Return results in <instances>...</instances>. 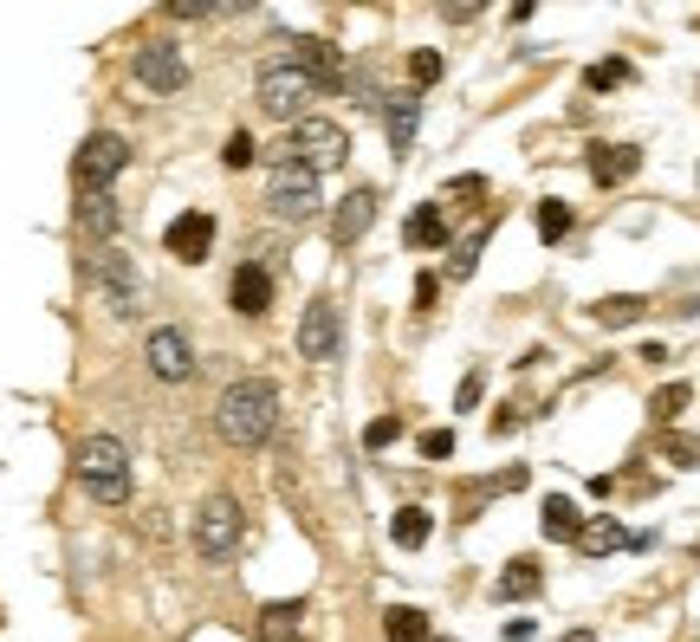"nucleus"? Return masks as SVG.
<instances>
[{"label": "nucleus", "instance_id": "1", "mask_svg": "<svg viewBox=\"0 0 700 642\" xmlns=\"http://www.w3.org/2000/svg\"><path fill=\"white\" fill-rule=\"evenodd\" d=\"M273 428H280V390L267 383V376H234L227 390H221V403H214V435L227 441V448H267L273 441Z\"/></svg>", "mask_w": 700, "mask_h": 642}, {"label": "nucleus", "instance_id": "2", "mask_svg": "<svg viewBox=\"0 0 700 642\" xmlns=\"http://www.w3.org/2000/svg\"><path fill=\"white\" fill-rule=\"evenodd\" d=\"M84 285L111 318H137L143 312V273L131 267V254H117L111 240H91L84 254Z\"/></svg>", "mask_w": 700, "mask_h": 642}, {"label": "nucleus", "instance_id": "3", "mask_svg": "<svg viewBox=\"0 0 700 642\" xmlns=\"http://www.w3.org/2000/svg\"><path fill=\"white\" fill-rule=\"evenodd\" d=\"M78 487L98 506H124L131 499V448L117 435H84L78 441Z\"/></svg>", "mask_w": 700, "mask_h": 642}, {"label": "nucleus", "instance_id": "4", "mask_svg": "<svg viewBox=\"0 0 700 642\" xmlns=\"http://www.w3.org/2000/svg\"><path fill=\"white\" fill-rule=\"evenodd\" d=\"M267 209H273V221H285V227H305L312 214L325 209V195H318V169H312V162H298V156H273Z\"/></svg>", "mask_w": 700, "mask_h": 642}, {"label": "nucleus", "instance_id": "5", "mask_svg": "<svg viewBox=\"0 0 700 642\" xmlns=\"http://www.w3.org/2000/svg\"><path fill=\"white\" fill-rule=\"evenodd\" d=\"M240 532H247V513H240V499H234V494H208L202 506H195V526H189L195 559L227 565V559L240 552Z\"/></svg>", "mask_w": 700, "mask_h": 642}, {"label": "nucleus", "instance_id": "6", "mask_svg": "<svg viewBox=\"0 0 700 642\" xmlns=\"http://www.w3.org/2000/svg\"><path fill=\"white\" fill-rule=\"evenodd\" d=\"M280 156H298V162H312L318 176L325 169H345V156H350V137L331 124V117H298V124H285V143H280Z\"/></svg>", "mask_w": 700, "mask_h": 642}, {"label": "nucleus", "instance_id": "7", "mask_svg": "<svg viewBox=\"0 0 700 642\" xmlns=\"http://www.w3.org/2000/svg\"><path fill=\"white\" fill-rule=\"evenodd\" d=\"M253 98H260V111H267V117L298 124V117H305V104L318 98V85L292 66V59H280V66H260V78H253Z\"/></svg>", "mask_w": 700, "mask_h": 642}, {"label": "nucleus", "instance_id": "8", "mask_svg": "<svg viewBox=\"0 0 700 642\" xmlns=\"http://www.w3.org/2000/svg\"><path fill=\"white\" fill-rule=\"evenodd\" d=\"M124 169H131V143L117 137V131H91V137L78 143V156H71V182L78 189H111Z\"/></svg>", "mask_w": 700, "mask_h": 642}, {"label": "nucleus", "instance_id": "9", "mask_svg": "<svg viewBox=\"0 0 700 642\" xmlns=\"http://www.w3.org/2000/svg\"><path fill=\"white\" fill-rule=\"evenodd\" d=\"M131 78H137L149 98H176L189 85V59H182L176 40H143L137 53H131Z\"/></svg>", "mask_w": 700, "mask_h": 642}, {"label": "nucleus", "instance_id": "10", "mask_svg": "<svg viewBox=\"0 0 700 642\" xmlns=\"http://www.w3.org/2000/svg\"><path fill=\"white\" fill-rule=\"evenodd\" d=\"M143 363H149L156 383H189V376H195V345H189V331H182V325H156V331L143 338Z\"/></svg>", "mask_w": 700, "mask_h": 642}, {"label": "nucleus", "instance_id": "11", "mask_svg": "<svg viewBox=\"0 0 700 642\" xmlns=\"http://www.w3.org/2000/svg\"><path fill=\"white\" fill-rule=\"evenodd\" d=\"M338 351H345V318H338V305H331V299H312V305L298 312V357L331 363Z\"/></svg>", "mask_w": 700, "mask_h": 642}, {"label": "nucleus", "instance_id": "12", "mask_svg": "<svg viewBox=\"0 0 700 642\" xmlns=\"http://www.w3.org/2000/svg\"><path fill=\"white\" fill-rule=\"evenodd\" d=\"M162 247H169L176 260H189V267H202V260H208V247H214V214H208V209H189V214H176V221L162 227Z\"/></svg>", "mask_w": 700, "mask_h": 642}, {"label": "nucleus", "instance_id": "13", "mask_svg": "<svg viewBox=\"0 0 700 642\" xmlns=\"http://www.w3.org/2000/svg\"><path fill=\"white\" fill-rule=\"evenodd\" d=\"M292 66L305 71V78H312L318 91H345V85H350L345 53H338L331 40H298V46H292Z\"/></svg>", "mask_w": 700, "mask_h": 642}, {"label": "nucleus", "instance_id": "14", "mask_svg": "<svg viewBox=\"0 0 700 642\" xmlns=\"http://www.w3.org/2000/svg\"><path fill=\"white\" fill-rule=\"evenodd\" d=\"M584 169H590L597 189H617V182H630L635 169H642V149L635 143H590L584 149Z\"/></svg>", "mask_w": 700, "mask_h": 642}, {"label": "nucleus", "instance_id": "15", "mask_svg": "<svg viewBox=\"0 0 700 642\" xmlns=\"http://www.w3.org/2000/svg\"><path fill=\"white\" fill-rule=\"evenodd\" d=\"M227 299H234V312H240V318H267V312H273V273H267L260 260H240V267H234V285H227Z\"/></svg>", "mask_w": 700, "mask_h": 642}, {"label": "nucleus", "instance_id": "16", "mask_svg": "<svg viewBox=\"0 0 700 642\" xmlns=\"http://www.w3.org/2000/svg\"><path fill=\"white\" fill-rule=\"evenodd\" d=\"M376 189L363 182V189H350L345 202H338V214H331V247H357L363 234H370V221H376Z\"/></svg>", "mask_w": 700, "mask_h": 642}, {"label": "nucleus", "instance_id": "17", "mask_svg": "<svg viewBox=\"0 0 700 642\" xmlns=\"http://www.w3.org/2000/svg\"><path fill=\"white\" fill-rule=\"evenodd\" d=\"M383 131H389V149H396V156H409V149H416V131H421V91H396V98L383 104Z\"/></svg>", "mask_w": 700, "mask_h": 642}, {"label": "nucleus", "instance_id": "18", "mask_svg": "<svg viewBox=\"0 0 700 642\" xmlns=\"http://www.w3.org/2000/svg\"><path fill=\"white\" fill-rule=\"evenodd\" d=\"M117 221H124V209H117V195H111V189H78V234L111 240V234H117Z\"/></svg>", "mask_w": 700, "mask_h": 642}, {"label": "nucleus", "instance_id": "19", "mask_svg": "<svg viewBox=\"0 0 700 642\" xmlns=\"http://www.w3.org/2000/svg\"><path fill=\"white\" fill-rule=\"evenodd\" d=\"M623 545H635V539H630V526L610 519V513L584 519V532H577V552H584V559H610V552H623Z\"/></svg>", "mask_w": 700, "mask_h": 642}, {"label": "nucleus", "instance_id": "20", "mask_svg": "<svg viewBox=\"0 0 700 642\" xmlns=\"http://www.w3.org/2000/svg\"><path fill=\"white\" fill-rule=\"evenodd\" d=\"M539 590H545V571L532 565V559H512V565L499 571V584H493L499 604H526V597H539Z\"/></svg>", "mask_w": 700, "mask_h": 642}, {"label": "nucleus", "instance_id": "21", "mask_svg": "<svg viewBox=\"0 0 700 642\" xmlns=\"http://www.w3.org/2000/svg\"><path fill=\"white\" fill-rule=\"evenodd\" d=\"M590 318L610 325V331H623V325H642V318H648V299H642V292H610V299L590 305Z\"/></svg>", "mask_w": 700, "mask_h": 642}, {"label": "nucleus", "instance_id": "22", "mask_svg": "<svg viewBox=\"0 0 700 642\" xmlns=\"http://www.w3.org/2000/svg\"><path fill=\"white\" fill-rule=\"evenodd\" d=\"M539 526H545V539H558V545H577V532H584V513L571 506L564 494H552L539 506Z\"/></svg>", "mask_w": 700, "mask_h": 642}, {"label": "nucleus", "instance_id": "23", "mask_svg": "<svg viewBox=\"0 0 700 642\" xmlns=\"http://www.w3.org/2000/svg\"><path fill=\"white\" fill-rule=\"evenodd\" d=\"M403 240H409V247H421V254H428V247H441V240H448L441 202H421V209L409 214V221H403Z\"/></svg>", "mask_w": 700, "mask_h": 642}, {"label": "nucleus", "instance_id": "24", "mask_svg": "<svg viewBox=\"0 0 700 642\" xmlns=\"http://www.w3.org/2000/svg\"><path fill=\"white\" fill-rule=\"evenodd\" d=\"M305 630V604H267L260 610V642H298Z\"/></svg>", "mask_w": 700, "mask_h": 642}, {"label": "nucleus", "instance_id": "25", "mask_svg": "<svg viewBox=\"0 0 700 642\" xmlns=\"http://www.w3.org/2000/svg\"><path fill=\"white\" fill-rule=\"evenodd\" d=\"M383 637L389 642H434L428 637V617H421L416 604H396V610L383 617Z\"/></svg>", "mask_w": 700, "mask_h": 642}, {"label": "nucleus", "instance_id": "26", "mask_svg": "<svg viewBox=\"0 0 700 642\" xmlns=\"http://www.w3.org/2000/svg\"><path fill=\"white\" fill-rule=\"evenodd\" d=\"M428 532H434V519H428L421 506H403V513L389 519V539H396L403 552H416V545H428Z\"/></svg>", "mask_w": 700, "mask_h": 642}, {"label": "nucleus", "instance_id": "27", "mask_svg": "<svg viewBox=\"0 0 700 642\" xmlns=\"http://www.w3.org/2000/svg\"><path fill=\"white\" fill-rule=\"evenodd\" d=\"M487 240H493V221H487V227H474V234H467V240L454 247V260H448V273H454V280H474V267H481V254H487Z\"/></svg>", "mask_w": 700, "mask_h": 642}, {"label": "nucleus", "instance_id": "28", "mask_svg": "<svg viewBox=\"0 0 700 642\" xmlns=\"http://www.w3.org/2000/svg\"><path fill=\"white\" fill-rule=\"evenodd\" d=\"M635 71L630 59H597V66L584 71V91H617V85H630Z\"/></svg>", "mask_w": 700, "mask_h": 642}, {"label": "nucleus", "instance_id": "29", "mask_svg": "<svg viewBox=\"0 0 700 642\" xmlns=\"http://www.w3.org/2000/svg\"><path fill=\"white\" fill-rule=\"evenodd\" d=\"M564 234H571V202H539V240L558 247Z\"/></svg>", "mask_w": 700, "mask_h": 642}, {"label": "nucleus", "instance_id": "30", "mask_svg": "<svg viewBox=\"0 0 700 642\" xmlns=\"http://www.w3.org/2000/svg\"><path fill=\"white\" fill-rule=\"evenodd\" d=\"M688 396H695L688 383H668V390H655V396H648V416H655V423H675V416L688 409Z\"/></svg>", "mask_w": 700, "mask_h": 642}, {"label": "nucleus", "instance_id": "31", "mask_svg": "<svg viewBox=\"0 0 700 642\" xmlns=\"http://www.w3.org/2000/svg\"><path fill=\"white\" fill-rule=\"evenodd\" d=\"M221 162H227V169H253V162H260V143L247 137V131H234L227 149H221Z\"/></svg>", "mask_w": 700, "mask_h": 642}, {"label": "nucleus", "instance_id": "32", "mask_svg": "<svg viewBox=\"0 0 700 642\" xmlns=\"http://www.w3.org/2000/svg\"><path fill=\"white\" fill-rule=\"evenodd\" d=\"M409 78H416V91H428V85L441 78V53H428V46H421V53H409Z\"/></svg>", "mask_w": 700, "mask_h": 642}, {"label": "nucleus", "instance_id": "33", "mask_svg": "<svg viewBox=\"0 0 700 642\" xmlns=\"http://www.w3.org/2000/svg\"><path fill=\"white\" fill-rule=\"evenodd\" d=\"M396 435H403V416H376V423L363 428V448H389Z\"/></svg>", "mask_w": 700, "mask_h": 642}, {"label": "nucleus", "instance_id": "34", "mask_svg": "<svg viewBox=\"0 0 700 642\" xmlns=\"http://www.w3.org/2000/svg\"><path fill=\"white\" fill-rule=\"evenodd\" d=\"M481 396H487V370H467V376H461V390H454V409H474Z\"/></svg>", "mask_w": 700, "mask_h": 642}, {"label": "nucleus", "instance_id": "35", "mask_svg": "<svg viewBox=\"0 0 700 642\" xmlns=\"http://www.w3.org/2000/svg\"><path fill=\"white\" fill-rule=\"evenodd\" d=\"M487 13V0H441V20L448 26H467V20H481Z\"/></svg>", "mask_w": 700, "mask_h": 642}, {"label": "nucleus", "instance_id": "36", "mask_svg": "<svg viewBox=\"0 0 700 642\" xmlns=\"http://www.w3.org/2000/svg\"><path fill=\"white\" fill-rule=\"evenodd\" d=\"M162 13H176V20H214L221 7L214 0H162Z\"/></svg>", "mask_w": 700, "mask_h": 642}, {"label": "nucleus", "instance_id": "37", "mask_svg": "<svg viewBox=\"0 0 700 642\" xmlns=\"http://www.w3.org/2000/svg\"><path fill=\"white\" fill-rule=\"evenodd\" d=\"M421 454H428V461H448V454H454V428H428V435H421Z\"/></svg>", "mask_w": 700, "mask_h": 642}, {"label": "nucleus", "instance_id": "38", "mask_svg": "<svg viewBox=\"0 0 700 642\" xmlns=\"http://www.w3.org/2000/svg\"><path fill=\"white\" fill-rule=\"evenodd\" d=\"M448 195H461V202L474 209V202L487 195V176H454V182H448Z\"/></svg>", "mask_w": 700, "mask_h": 642}, {"label": "nucleus", "instance_id": "39", "mask_svg": "<svg viewBox=\"0 0 700 642\" xmlns=\"http://www.w3.org/2000/svg\"><path fill=\"white\" fill-rule=\"evenodd\" d=\"M668 461H675V468H695V461H700V441H688V435H668Z\"/></svg>", "mask_w": 700, "mask_h": 642}, {"label": "nucleus", "instance_id": "40", "mask_svg": "<svg viewBox=\"0 0 700 642\" xmlns=\"http://www.w3.org/2000/svg\"><path fill=\"white\" fill-rule=\"evenodd\" d=\"M434 292H441V280H434V273H421V280H416V305H434Z\"/></svg>", "mask_w": 700, "mask_h": 642}, {"label": "nucleus", "instance_id": "41", "mask_svg": "<svg viewBox=\"0 0 700 642\" xmlns=\"http://www.w3.org/2000/svg\"><path fill=\"white\" fill-rule=\"evenodd\" d=\"M221 13H247V7H260V0H214Z\"/></svg>", "mask_w": 700, "mask_h": 642}, {"label": "nucleus", "instance_id": "42", "mask_svg": "<svg viewBox=\"0 0 700 642\" xmlns=\"http://www.w3.org/2000/svg\"><path fill=\"white\" fill-rule=\"evenodd\" d=\"M532 7H539V0H512V20H526V13H532Z\"/></svg>", "mask_w": 700, "mask_h": 642}, {"label": "nucleus", "instance_id": "43", "mask_svg": "<svg viewBox=\"0 0 700 642\" xmlns=\"http://www.w3.org/2000/svg\"><path fill=\"white\" fill-rule=\"evenodd\" d=\"M558 642H597V630H571V637H558Z\"/></svg>", "mask_w": 700, "mask_h": 642}]
</instances>
